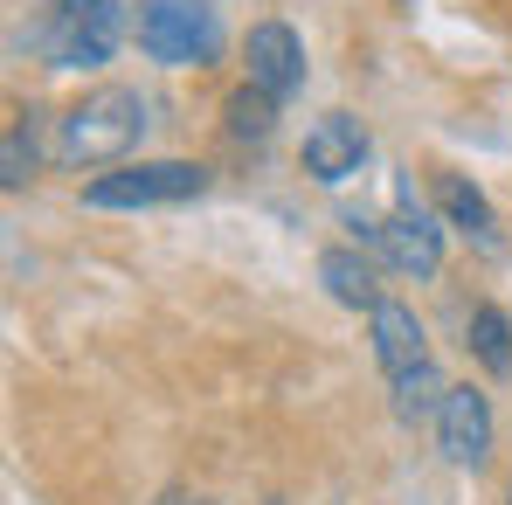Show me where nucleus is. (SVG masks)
<instances>
[{
  "label": "nucleus",
  "mask_w": 512,
  "mask_h": 505,
  "mask_svg": "<svg viewBox=\"0 0 512 505\" xmlns=\"http://www.w3.org/2000/svg\"><path fill=\"white\" fill-rule=\"evenodd\" d=\"M319 284L333 291V305H346V312H374L381 305V284L360 263V250H326L319 256Z\"/></svg>",
  "instance_id": "nucleus-11"
},
{
  "label": "nucleus",
  "mask_w": 512,
  "mask_h": 505,
  "mask_svg": "<svg viewBox=\"0 0 512 505\" xmlns=\"http://www.w3.org/2000/svg\"><path fill=\"white\" fill-rule=\"evenodd\" d=\"M118 42H125V0H56L42 28L49 70H97L118 56Z\"/></svg>",
  "instance_id": "nucleus-4"
},
{
  "label": "nucleus",
  "mask_w": 512,
  "mask_h": 505,
  "mask_svg": "<svg viewBox=\"0 0 512 505\" xmlns=\"http://www.w3.org/2000/svg\"><path fill=\"white\" fill-rule=\"evenodd\" d=\"M464 333H471L464 346L478 353V367H485V374H512V319L499 312V305H478Z\"/></svg>",
  "instance_id": "nucleus-12"
},
{
  "label": "nucleus",
  "mask_w": 512,
  "mask_h": 505,
  "mask_svg": "<svg viewBox=\"0 0 512 505\" xmlns=\"http://www.w3.org/2000/svg\"><path fill=\"white\" fill-rule=\"evenodd\" d=\"M436 208H443V222H450V229H464V236H471V243H485V250H499L492 201H485L464 173H436Z\"/></svg>",
  "instance_id": "nucleus-10"
},
{
  "label": "nucleus",
  "mask_w": 512,
  "mask_h": 505,
  "mask_svg": "<svg viewBox=\"0 0 512 505\" xmlns=\"http://www.w3.org/2000/svg\"><path fill=\"white\" fill-rule=\"evenodd\" d=\"M243 84H256L277 104L305 90V42H298L291 21H256L243 35Z\"/></svg>",
  "instance_id": "nucleus-6"
},
{
  "label": "nucleus",
  "mask_w": 512,
  "mask_h": 505,
  "mask_svg": "<svg viewBox=\"0 0 512 505\" xmlns=\"http://www.w3.org/2000/svg\"><path fill=\"white\" fill-rule=\"evenodd\" d=\"M160 505H215V499H187V492H160Z\"/></svg>",
  "instance_id": "nucleus-16"
},
{
  "label": "nucleus",
  "mask_w": 512,
  "mask_h": 505,
  "mask_svg": "<svg viewBox=\"0 0 512 505\" xmlns=\"http://www.w3.org/2000/svg\"><path fill=\"white\" fill-rule=\"evenodd\" d=\"M367 326H374V360H381V374H388V381H402V374L429 367V346H423V319H416V305L381 298V305L367 312Z\"/></svg>",
  "instance_id": "nucleus-9"
},
{
  "label": "nucleus",
  "mask_w": 512,
  "mask_h": 505,
  "mask_svg": "<svg viewBox=\"0 0 512 505\" xmlns=\"http://www.w3.org/2000/svg\"><path fill=\"white\" fill-rule=\"evenodd\" d=\"M443 395H450V388L436 381V367H416V374H402V381H395V416H402V422H423V416L443 409Z\"/></svg>",
  "instance_id": "nucleus-15"
},
{
  "label": "nucleus",
  "mask_w": 512,
  "mask_h": 505,
  "mask_svg": "<svg viewBox=\"0 0 512 505\" xmlns=\"http://www.w3.org/2000/svg\"><path fill=\"white\" fill-rule=\"evenodd\" d=\"M208 194V167L201 160H132V167H111L84 187V208H173V201H201Z\"/></svg>",
  "instance_id": "nucleus-3"
},
{
  "label": "nucleus",
  "mask_w": 512,
  "mask_h": 505,
  "mask_svg": "<svg viewBox=\"0 0 512 505\" xmlns=\"http://www.w3.org/2000/svg\"><path fill=\"white\" fill-rule=\"evenodd\" d=\"M436 443H443L450 464H471L478 471L492 457V395L471 388V381H457L443 395V409H436Z\"/></svg>",
  "instance_id": "nucleus-7"
},
{
  "label": "nucleus",
  "mask_w": 512,
  "mask_h": 505,
  "mask_svg": "<svg viewBox=\"0 0 512 505\" xmlns=\"http://www.w3.org/2000/svg\"><path fill=\"white\" fill-rule=\"evenodd\" d=\"M146 139V97L125 84L84 90L63 118H56V160L63 167H111Z\"/></svg>",
  "instance_id": "nucleus-1"
},
{
  "label": "nucleus",
  "mask_w": 512,
  "mask_h": 505,
  "mask_svg": "<svg viewBox=\"0 0 512 505\" xmlns=\"http://www.w3.org/2000/svg\"><path fill=\"white\" fill-rule=\"evenodd\" d=\"M298 167L312 173L319 187H340V180H353V173L367 167V125H360L353 111H326V118L305 132Z\"/></svg>",
  "instance_id": "nucleus-8"
},
{
  "label": "nucleus",
  "mask_w": 512,
  "mask_h": 505,
  "mask_svg": "<svg viewBox=\"0 0 512 505\" xmlns=\"http://www.w3.org/2000/svg\"><path fill=\"white\" fill-rule=\"evenodd\" d=\"M506 505H512V499H506Z\"/></svg>",
  "instance_id": "nucleus-17"
},
{
  "label": "nucleus",
  "mask_w": 512,
  "mask_h": 505,
  "mask_svg": "<svg viewBox=\"0 0 512 505\" xmlns=\"http://www.w3.org/2000/svg\"><path fill=\"white\" fill-rule=\"evenodd\" d=\"M367 243L388 256V270H402V277H436L443 270V222L429 208H416L409 187H402V208L388 222H367Z\"/></svg>",
  "instance_id": "nucleus-5"
},
{
  "label": "nucleus",
  "mask_w": 512,
  "mask_h": 505,
  "mask_svg": "<svg viewBox=\"0 0 512 505\" xmlns=\"http://www.w3.org/2000/svg\"><path fill=\"white\" fill-rule=\"evenodd\" d=\"M222 125H229V139H250V146H263V139L277 132V97H263L256 84L229 90V104H222Z\"/></svg>",
  "instance_id": "nucleus-13"
},
{
  "label": "nucleus",
  "mask_w": 512,
  "mask_h": 505,
  "mask_svg": "<svg viewBox=\"0 0 512 505\" xmlns=\"http://www.w3.org/2000/svg\"><path fill=\"white\" fill-rule=\"evenodd\" d=\"M28 180H35V125H28V111H14L7 118V139H0V187L21 194Z\"/></svg>",
  "instance_id": "nucleus-14"
},
{
  "label": "nucleus",
  "mask_w": 512,
  "mask_h": 505,
  "mask_svg": "<svg viewBox=\"0 0 512 505\" xmlns=\"http://www.w3.org/2000/svg\"><path fill=\"white\" fill-rule=\"evenodd\" d=\"M132 35L167 70H208L222 56V21H215L208 0H139Z\"/></svg>",
  "instance_id": "nucleus-2"
}]
</instances>
